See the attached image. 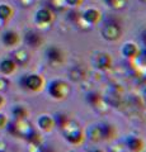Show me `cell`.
Masks as SVG:
<instances>
[{
	"instance_id": "21",
	"label": "cell",
	"mask_w": 146,
	"mask_h": 152,
	"mask_svg": "<svg viewBox=\"0 0 146 152\" xmlns=\"http://www.w3.org/2000/svg\"><path fill=\"white\" fill-rule=\"evenodd\" d=\"M104 3L113 10H123L128 5V0H104Z\"/></svg>"
},
{
	"instance_id": "23",
	"label": "cell",
	"mask_w": 146,
	"mask_h": 152,
	"mask_svg": "<svg viewBox=\"0 0 146 152\" xmlns=\"http://www.w3.org/2000/svg\"><path fill=\"white\" fill-rule=\"evenodd\" d=\"M13 15V9L7 4H0V19L3 22L8 20Z\"/></svg>"
},
{
	"instance_id": "9",
	"label": "cell",
	"mask_w": 146,
	"mask_h": 152,
	"mask_svg": "<svg viewBox=\"0 0 146 152\" xmlns=\"http://www.w3.org/2000/svg\"><path fill=\"white\" fill-rule=\"evenodd\" d=\"M81 18L89 27H93L102 20V13L97 8H88L81 13Z\"/></svg>"
},
{
	"instance_id": "14",
	"label": "cell",
	"mask_w": 146,
	"mask_h": 152,
	"mask_svg": "<svg viewBox=\"0 0 146 152\" xmlns=\"http://www.w3.org/2000/svg\"><path fill=\"white\" fill-rule=\"evenodd\" d=\"M84 133H85V138H88L90 142H93V143H98V142L102 141V133H101L99 123H97V124H90Z\"/></svg>"
},
{
	"instance_id": "7",
	"label": "cell",
	"mask_w": 146,
	"mask_h": 152,
	"mask_svg": "<svg viewBox=\"0 0 146 152\" xmlns=\"http://www.w3.org/2000/svg\"><path fill=\"white\" fill-rule=\"evenodd\" d=\"M46 58L52 65H61L65 61V52L56 45H51L45 51Z\"/></svg>"
},
{
	"instance_id": "17",
	"label": "cell",
	"mask_w": 146,
	"mask_h": 152,
	"mask_svg": "<svg viewBox=\"0 0 146 152\" xmlns=\"http://www.w3.org/2000/svg\"><path fill=\"white\" fill-rule=\"evenodd\" d=\"M17 69V64L14 62L13 58H4L0 62V72L3 75H10Z\"/></svg>"
},
{
	"instance_id": "35",
	"label": "cell",
	"mask_w": 146,
	"mask_h": 152,
	"mask_svg": "<svg viewBox=\"0 0 146 152\" xmlns=\"http://www.w3.org/2000/svg\"><path fill=\"white\" fill-rule=\"evenodd\" d=\"M141 1H142V3H146V0H141Z\"/></svg>"
},
{
	"instance_id": "18",
	"label": "cell",
	"mask_w": 146,
	"mask_h": 152,
	"mask_svg": "<svg viewBox=\"0 0 146 152\" xmlns=\"http://www.w3.org/2000/svg\"><path fill=\"white\" fill-rule=\"evenodd\" d=\"M69 75L73 81H81L83 79H85V70L81 66H74L70 69Z\"/></svg>"
},
{
	"instance_id": "16",
	"label": "cell",
	"mask_w": 146,
	"mask_h": 152,
	"mask_svg": "<svg viewBox=\"0 0 146 152\" xmlns=\"http://www.w3.org/2000/svg\"><path fill=\"white\" fill-rule=\"evenodd\" d=\"M1 41L7 47H13V46L18 45V42H19V36H18V33L13 32V31H7L1 37Z\"/></svg>"
},
{
	"instance_id": "25",
	"label": "cell",
	"mask_w": 146,
	"mask_h": 152,
	"mask_svg": "<svg viewBox=\"0 0 146 152\" xmlns=\"http://www.w3.org/2000/svg\"><path fill=\"white\" fill-rule=\"evenodd\" d=\"M83 1L84 0H65L66 5L70 7V8H79L83 4Z\"/></svg>"
},
{
	"instance_id": "29",
	"label": "cell",
	"mask_w": 146,
	"mask_h": 152,
	"mask_svg": "<svg viewBox=\"0 0 146 152\" xmlns=\"http://www.w3.org/2000/svg\"><path fill=\"white\" fill-rule=\"evenodd\" d=\"M5 126H7V117L0 113V128L5 127Z\"/></svg>"
},
{
	"instance_id": "2",
	"label": "cell",
	"mask_w": 146,
	"mask_h": 152,
	"mask_svg": "<svg viewBox=\"0 0 146 152\" xmlns=\"http://www.w3.org/2000/svg\"><path fill=\"white\" fill-rule=\"evenodd\" d=\"M47 93L55 100H65L71 93V86L62 79H55L47 85Z\"/></svg>"
},
{
	"instance_id": "15",
	"label": "cell",
	"mask_w": 146,
	"mask_h": 152,
	"mask_svg": "<svg viewBox=\"0 0 146 152\" xmlns=\"http://www.w3.org/2000/svg\"><path fill=\"white\" fill-rule=\"evenodd\" d=\"M13 60L17 64V66H24L29 61V53L26 48H18L17 51L13 52Z\"/></svg>"
},
{
	"instance_id": "26",
	"label": "cell",
	"mask_w": 146,
	"mask_h": 152,
	"mask_svg": "<svg viewBox=\"0 0 146 152\" xmlns=\"http://www.w3.org/2000/svg\"><path fill=\"white\" fill-rule=\"evenodd\" d=\"M8 85L9 83L5 77H0V90H5L8 88Z\"/></svg>"
},
{
	"instance_id": "31",
	"label": "cell",
	"mask_w": 146,
	"mask_h": 152,
	"mask_svg": "<svg viewBox=\"0 0 146 152\" xmlns=\"http://www.w3.org/2000/svg\"><path fill=\"white\" fill-rule=\"evenodd\" d=\"M89 152H104V151L101 150V148H93V150H90Z\"/></svg>"
},
{
	"instance_id": "1",
	"label": "cell",
	"mask_w": 146,
	"mask_h": 152,
	"mask_svg": "<svg viewBox=\"0 0 146 152\" xmlns=\"http://www.w3.org/2000/svg\"><path fill=\"white\" fill-rule=\"evenodd\" d=\"M61 132L64 134L65 141L73 146H80L85 141V133H84L83 128L74 119H70L67 124L61 129Z\"/></svg>"
},
{
	"instance_id": "34",
	"label": "cell",
	"mask_w": 146,
	"mask_h": 152,
	"mask_svg": "<svg viewBox=\"0 0 146 152\" xmlns=\"http://www.w3.org/2000/svg\"><path fill=\"white\" fill-rule=\"evenodd\" d=\"M0 152H5V148H4V147H0Z\"/></svg>"
},
{
	"instance_id": "12",
	"label": "cell",
	"mask_w": 146,
	"mask_h": 152,
	"mask_svg": "<svg viewBox=\"0 0 146 152\" xmlns=\"http://www.w3.org/2000/svg\"><path fill=\"white\" fill-rule=\"evenodd\" d=\"M140 48L135 42H126V43L121 47V53L125 58L128 60H136L139 56Z\"/></svg>"
},
{
	"instance_id": "13",
	"label": "cell",
	"mask_w": 146,
	"mask_h": 152,
	"mask_svg": "<svg viewBox=\"0 0 146 152\" xmlns=\"http://www.w3.org/2000/svg\"><path fill=\"white\" fill-rule=\"evenodd\" d=\"M37 124L38 128L43 132H51L55 128V119L52 115H48V114H42L37 119Z\"/></svg>"
},
{
	"instance_id": "28",
	"label": "cell",
	"mask_w": 146,
	"mask_h": 152,
	"mask_svg": "<svg viewBox=\"0 0 146 152\" xmlns=\"http://www.w3.org/2000/svg\"><path fill=\"white\" fill-rule=\"evenodd\" d=\"M137 58H141L142 61H145V62H146V47H144L142 50H140Z\"/></svg>"
},
{
	"instance_id": "24",
	"label": "cell",
	"mask_w": 146,
	"mask_h": 152,
	"mask_svg": "<svg viewBox=\"0 0 146 152\" xmlns=\"http://www.w3.org/2000/svg\"><path fill=\"white\" fill-rule=\"evenodd\" d=\"M51 9H55V10H65L67 8L65 0H50V7Z\"/></svg>"
},
{
	"instance_id": "4",
	"label": "cell",
	"mask_w": 146,
	"mask_h": 152,
	"mask_svg": "<svg viewBox=\"0 0 146 152\" xmlns=\"http://www.w3.org/2000/svg\"><path fill=\"white\" fill-rule=\"evenodd\" d=\"M92 64L95 69L101 70V71H108L112 69L113 66V58L111 53L104 51H99L95 52L94 56L92 57Z\"/></svg>"
},
{
	"instance_id": "10",
	"label": "cell",
	"mask_w": 146,
	"mask_h": 152,
	"mask_svg": "<svg viewBox=\"0 0 146 152\" xmlns=\"http://www.w3.org/2000/svg\"><path fill=\"white\" fill-rule=\"evenodd\" d=\"M99 128H101V133H102V141L111 142L113 140H116L117 136H118L117 128L113 124H111V123L102 122V123H99Z\"/></svg>"
},
{
	"instance_id": "11",
	"label": "cell",
	"mask_w": 146,
	"mask_h": 152,
	"mask_svg": "<svg viewBox=\"0 0 146 152\" xmlns=\"http://www.w3.org/2000/svg\"><path fill=\"white\" fill-rule=\"evenodd\" d=\"M24 42L27 46L32 47V48H38L43 45V38L36 31H28L24 34Z\"/></svg>"
},
{
	"instance_id": "27",
	"label": "cell",
	"mask_w": 146,
	"mask_h": 152,
	"mask_svg": "<svg viewBox=\"0 0 146 152\" xmlns=\"http://www.w3.org/2000/svg\"><path fill=\"white\" fill-rule=\"evenodd\" d=\"M38 150H40V152H55L51 146H43V145H41L38 147Z\"/></svg>"
},
{
	"instance_id": "20",
	"label": "cell",
	"mask_w": 146,
	"mask_h": 152,
	"mask_svg": "<svg viewBox=\"0 0 146 152\" xmlns=\"http://www.w3.org/2000/svg\"><path fill=\"white\" fill-rule=\"evenodd\" d=\"M12 115L14 118V121H23L27 119L28 117V110L23 105H15L12 109Z\"/></svg>"
},
{
	"instance_id": "19",
	"label": "cell",
	"mask_w": 146,
	"mask_h": 152,
	"mask_svg": "<svg viewBox=\"0 0 146 152\" xmlns=\"http://www.w3.org/2000/svg\"><path fill=\"white\" fill-rule=\"evenodd\" d=\"M85 100H87V103L90 104L93 108H98V105H99L101 103H103V98L99 93L90 91L85 95Z\"/></svg>"
},
{
	"instance_id": "33",
	"label": "cell",
	"mask_w": 146,
	"mask_h": 152,
	"mask_svg": "<svg viewBox=\"0 0 146 152\" xmlns=\"http://www.w3.org/2000/svg\"><path fill=\"white\" fill-rule=\"evenodd\" d=\"M142 94H144V96L146 98V86L144 88V90H142Z\"/></svg>"
},
{
	"instance_id": "6",
	"label": "cell",
	"mask_w": 146,
	"mask_h": 152,
	"mask_svg": "<svg viewBox=\"0 0 146 152\" xmlns=\"http://www.w3.org/2000/svg\"><path fill=\"white\" fill-rule=\"evenodd\" d=\"M55 20V13L48 7H42L34 14V22L40 27H47Z\"/></svg>"
},
{
	"instance_id": "22",
	"label": "cell",
	"mask_w": 146,
	"mask_h": 152,
	"mask_svg": "<svg viewBox=\"0 0 146 152\" xmlns=\"http://www.w3.org/2000/svg\"><path fill=\"white\" fill-rule=\"evenodd\" d=\"M54 119H55V127H59L60 131H61L65 126L67 124L69 121L71 119V118H70L67 114H65V113H56Z\"/></svg>"
},
{
	"instance_id": "32",
	"label": "cell",
	"mask_w": 146,
	"mask_h": 152,
	"mask_svg": "<svg viewBox=\"0 0 146 152\" xmlns=\"http://www.w3.org/2000/svg\"><path fill=\"white\" fill-rule=\"evenodd\" d=\"M3 104H4V98L1 96V95H0V107H1Z\"/></svg>"
},
{
	"instance_id": "8",
	"label": "cell",
	"mask_w": 146,
	"mask_h": 152,
	"mask_svg": "<svg viewBox=\"0 0 146 152\" xmlns=\"http://www.w3.org/2000/svg\"><path fill=\"white\" fill-rule=\"evenodd\" d=\"M123 145L128 152H144L146 147L142 138H140L139 136H135V134L126 136L123 140Z\"/></svg>"
},
{
	"instance_id": "3",
	"label": "cell",
	"mask_w": 146,
	"mask_h": 152,
	"mask_svg": "<svg viewBox=\"0 0 146 152\" xmlns=\"http://www.w3.org/2000/svg\"><path fill=\"white\" fill-rule=\"evenodd\" d=\"M21 85L31 91H41L45 86V79L38 74L24 75L21 79Z\"/></svg>"
},
{
	"instance_id": "30",
	"label": "cell",
	"mask_w": 146,
	"mask_h": 152,
	"mask_svg": "<svg viewBox=\"0 0 146 152\" xmlns=\"http://www.w3.org/2000/svg\"><path fill=\"white\" fill-rule=\"evenodd\" d=\"M141 42H142L144 47H146V29L141 32Z\"/></svg>"
},
{
	"instance_id": "5",
	"label": "cell",
	"mask_w": 146,
	"mask_h": 152,
	"mask_svg": "<svg viewBox=\"0 0 146 152\" xmlns=\"http://www.w3.org/2000/svg\"><path fill=\"white\" fill-rule=\"evenodd\" d=\"M101 36L108 42H117L122 37V28L118 23H107L102 27Z\"/></svg>"
}]
</instances>
